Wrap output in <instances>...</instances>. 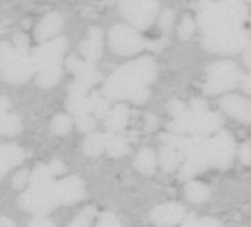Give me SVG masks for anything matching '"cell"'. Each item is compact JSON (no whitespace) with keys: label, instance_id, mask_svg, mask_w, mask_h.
Listing matches in <instances>:
<instances>
[{"label":"cell","instance_id":"f1b7e54d","mask_svg":"<svg viewBox=\"0 0 251 227\" xmlns=\"http://www.w3.org/2000/svg\"><path fill=\"white\" fill-rule=\"evenodd\" d=\"M72 129V119L65 114V113H59L56 114L53 119H51V123H50V131L51 134L57 135V136H62V135H66L69 134Z\"/></svg>","mask_w":251,"mask_h":227},{"label":"cell","instance_id":"c3c4849f","mask_svg":"<svg viewBox=\"0 0 251 227\" xmlns=\"http://www.w3.org/2000/svg\"><path fill=\"white\" fill-rule=\"evenodd\" d=\"M0 227H18V226H16V223H15L12 219H9V217H6V216H0Z\"/></svg>","mask_w":251,"mask_h":227},{"label":"cell","instance_id":"603a6c76","mask_svg":"<svg viewBox=\"0 0 251 227\" xmlns=\"http://www.w3.org/2000/svg\"><path fill=\"white\" fill-rule=\"evenodd\" d=\"M104 150L107 154L113 159H119L122 156H126L129 153V144L125 138H122L119 134H106V145Z\"/></svg>","mask_w":251,"mask_h":227},{"label":"cell","instance_id":"52a82bcc","mask_svg":"<svg viewBox=\"0 0 251 227\" xmlns=\"http://www.w3.org/2000/svg\"><path fill=\"white\" fill-rule=\"evenodd\" d=\"M207 79L203 85V92L207 95H218L234 90L243 81V72L235 62L221 60L212 63L207 69Z\"/></svg>","mask_w":251,"mask_h":227},{"label":"cell","instance_id":"44dd1931","mask_svg":"<svg viewBox=\"0 0 251 227\" xmlns=\"http://www.w3.org/2000/svg\"><path fill=\"white\" fill-rule=\"evenodd\" d=\"M104 145H106V134L91 132V134H87V136L84 138L82 151L85 156L94 159V157H99L104 151Z\"/></svg>","mask_w":251,"mask_h":227},{"label":"cell","instance_id":"7a4b0ae2","mask_svg":"<svg viewBox=\"0 0 251 227\" xmlns=\"http://www.w3.org/2000/svg\"><path fill=\"white\" fill-rule=\"evenodd\" d=\"M68 50V40L57 37L37 45L29 57L37 72V84L41 88H53L62 76V59Z\"/></svg>","mask_w":251,"mask_h":227},{"label":"cell","instance_id":"d590c367","mask_svg":"<svg viewBox=\"0 0 251 227\" xmlns=\"http://www.w3.org/2000/svg\"><path fill=\"white\" fill-rule=\"evenodd\" d=\"M168 110H169V113L172 114L174 119H178V117H181V116L188 110V107H187V104H185L184 101H181V100H172V101H169V104H168Z\"/></svg>","mask_w":251,"mask_h":227},{"label":"cell","instance_id":"ee69618b","mask_svg":"<svg viewBox=\"0 0 251 227\" xmlns=\"http://www.w3.org/2000/svg\"><path fill=\"white\" fill-rule=\"evenodd\" d=\"M157 126H159L157 117H156L154 114H151V113L146 114V131H147V132H153Z\"/></svg>","mask_w":251,"mask_h":227},{"label":"cell","instance_id":"7402d4cb","mask_svg":"<svg viewBox=\"0 0 251 227\" xmlns=\"http://www.w3.org/2000/svg\"><path fill=\"white\" fill-rule=\"evenodd\" d=\"M159 164L162 170H165L166 173H172L178 170L179 166L182 164V156L176 150L165 145L159 151Z\"/></svg>","mask_w":251,"mask_h":227},{"label":"cell","instance_id":"2e32d148","mask_svg":"<svg viewBox=\"0 0 251 227\" xmlns=\"http://www.w3.org/2000/svg\"><path fill=\"white\" fill-rule=\"evenodd\" d=\"M63 16L59 12L46 13L35 26L34 37L38 43H46L49 38L54 37L63 28Z\"/></svg>","mask_w":251,"mask_h":227},{"label":"cell","instance_id":"ffe728a7","mask_svg":"<svg viewBox=\"0 0 251 227\" xmlns=\"http://www.w3.org/2000/svg\"><path fill=\"white\" fill-rule=\"evenodd\" d=\"M134 167L140 173H143L146 176L154 175L156 167H157V154H156V151L153 148H150V147H143L135 156Z\"/></svg>","mask_w":251,"mask_h":227},{"label":"cell","instance_id":"ab89813d","mask_svg":"<svg viewBox=\"0 0 251 227\" xmlns=\"http://www.w3.org/2000/svg\"><path fill=\"white\" fill-rule=\"evenodd\" d=\"M47 167L50 169V172H51L53 176H54V175H62V173L66 170L65 163H63L62 160H59V159H51L50 163L47 164Z\"/></svg>","mask_w":251,"mask_h":227},{"label":"cell","instance_id":"8992f818","mask_svg":"<svg viewBox=\"0 0 251 227\" xmlns=\"http://www.w3.org/2000/svg\"><path fill=\"white\" fill-rule=\"evenodd\" d=\"M201 45L215 54L234 56L250 48V32L244 28L206 32L203 34Z\"/></svg>","mask_w":251,"mask_h":227},{"label":"cell","instance_id":"5b68a950","mask_svg":"<svg viewBox=\"0 0 251 227\" xmlns=\"http://www.w3.org/2000/svg\"><path fill=\"white\" fill-rule=\"evenodd\" d=\"M35 69L26 50L15 48L7 41H0V78L10 84H24Z\"/></svg>","mask_w":251,"mask_h":227},{"label":"cell","instance_id":"b9f144b4","mask_svg":"<svg viewBox=\"0 0 251 227\" xmlns=\"http://www.w3.org/2000/svg\"><path fill=\"white\" fill-rule=\"evenodd\" d=\"M149 97H150V91H149V88H144V90L138 91L137 94H134L131 97V101L135 103V104H143V103H146L149 100Z\"/></svg>","mask_w":251,"mask_h":227},{"label":"cell","instance_id":"83f0119b","mask_svg":"<svg viewBox=\"0 0 251 227\" xmlns=\"http://www.w3.org/2000/svg\"><path fill=\"white\" fill-rule=\"evenodd\" d=\"M90 97V106H91V112L97 116V117H101L104 119L106 114L109 113L110 110V104L107 101V98H104L99 91H93Z\"/></svg>","mask_w":251,"mask_h":227},{"label":"cell","instance_id":"30bf717a","mask_svg":"<svg viewBox=\"0 0 251 227\" xmlns=\"http://www.w3.org/2000/svg\"><path fill=\"white\" fill-rule=\"evenodd\" d=\"M144 38L131 26L116 23L109 29V47L118 56H131L146 48Z\"/></svg>","mask_w":251,"mask_h":227},{"label":"cell","instance_id":"4fadbf2b","mask_svg":"<svg viewBox=\"0 0 251 227\" xmlns=\"http://www.w3.org/2000/svg\"><path fill=\"white\" fill-rule=\"evenodd\" d=\"M185 216V207L176 201H171L154 207L150 211V222L154 227H175L182 223Z\"/></svg>","mask_w":251,"mask_h":227},{"label":"cell","instance_id":"d6986e66","mask_svg":"<svg viewBox=\"0 0 251 227\" xmlns=\"http://www.w3.org/2000/svg\"><path fill=\"white\" fill-rule=\"evenodd\" d=\"M129 119V109L125 104H116L104 117V125L109 134H119L125 129Z\"/></svg>","mask_w":251,"mask_h":227},{"label":"cell","instance_id":"8d00e7d4","mask_svg":"<svg viewBox=\"0 0 251 227\" xmlns=\"http://www.w3.org/2000/svg\"><path fill=\"white\" fill-rule=\"evenodd\" d=\"M28 178H29V172L26 169H22V170L16 172V175L12 179V188L15 191H21L28 183Z\"/></svg>","mask_w":251,"mask_h":227},{"label":"cell","instance_id":"f6af8a7d","mask_svg":"<svg viewBox=\"0 0 251 227\" xmlns=\"http://www.w3.org/2000/svg\"><path fill=\"white\" fill-rule=\"evenodd\" d=\"M190 109L191 110H196V112H206L209 110L207 109V103L201 98H194L191 100V104H190Z\"/></svg>","mask_w":251,"mask_h":227},{"label":"cell","instance_id":"3957f363","mask_svg":"<svg viewBox=\"0 0 251 227\" xmlns=\"http://www.w3.org/2000/svg\"><path fill=\"white\" fill-rule=\"evenodd\" d=\"M247 19L249 7L241 1H206L197 16V22L203 34L243 28V23Z\"/></svg>","mask_w":251,"mask_h":227},{"label":"cell","instance_id":"8fae6325","mask_svg":"<svg viewBox=\"0 0 251 227\" xmlns=\"http://www.w3.org/2000/svg\"><path fill=\"white\" fill-rule=\"evenodd\" d=\"M159 6L160 4L157 1H122L119 4V12L132 25L131 28H134L135 31H144L150 28V25L154 22L159 12Z\"/></svg>","mask_w":251,"mask_h":227},{"label":"cell","instance_id":"681fc988","mask_svg":"<svg viewBox=\"0 0 251 227\" xmlns=\"http://www.w3.org/2000/svg\"><path fill=\"white\" fill-rule=\"evenodd\" d=\"M244 90H246V92H247V94L250 92V76H249V75L246 76V82H244Z\"/></svg>","mask_w":251,"mask_h":227},{"label":"cell","instance_id":"ba28073f","mask_svg":"<svg viewBox=\"0 0 251 227\" xmlns=\"http://www.w3.org/2000/svg\"><path fill=\"white\" fill-rule=\"evenodd\" d=\"M54 183L41 185V186H28V189L21 194L18 203L21 208L35 217H46L57 207Z\"/></svg>","mask_w":251,"mask_h":227},{"label":"cell","instance_id":"74e56055","mask_svg":"<svg viewBox=\"0 0 251 227\" xmlns=\"http://www.w3.org/2000/svg\"><path fill=\"white\" fill-rule=\"evenodd\" d=\"M28 44H29V38L25 32H16L13 35V47L15 48H19V50H26L28 48Z\"/></svg>","mask_w":251,"mask_h":227},{"label":"cell","instance_id":"4dcf8cb0","mask_svg":"<svg viewBox=\"0 0 251 227\" xmlns=\"http://www.w3.org/2000/svg\"><path fill=\"white\" fill-rule=\"evenodd\" d=\"M65 66H66V69H68L71 73L78 75V73L84 72L85 69L91 68L93 65H90V63L84 62L81 57H78V56H75V54H71V56H68V57H66V60H65Z\"/></svg>","mask_w":251,"mask_h":227},{"label":"cell","instance_id":"7bdbcfd3","mask_svg":"<svg viewBox=\"0 0 251 227\" xmlns=\"http://www.w3.org/2000/svg\"><path fill=\"white\" fill-rule=\"evenodd\" d=\"M196 227H224L221 225V222H218L216 219H212V217H203V219H199L197 220V225Z\"/></svg>","mask_w":251,"mask_h":227},{"label":"cell","instance_id":"cb8c5ba5","mask_svg":"<svg viewBox=\"0 0 251 227\" xmlns=\"http://www.w3.org/2000/svg\"><path fill=\"white\" fill-rule=\"evenodd\" d=\"M187 200L193 204H203L210 198V188L197 181H188L185 185Z\"/></svg>","mask_w":251,"mask_h":227},{"label":"cell","instance_id":"60d3db41","mask_svg":"<svg viewBox=\"0 0 251 227\" xmlns=\"http://www.w3.org/2000/svg\"><path fill=\"white\" fill-rule=\"evenodd\" d=\"M28 227H56V225L46 217H34L28 223Z\"/></svg>","mask_w":251,"mask_h":227},{"label":"cell","instance_id":"d6a6232c","mask_svg":"<svg viewBox=\"0 0 251 227\" xmlns=\"http://www.w3.org/2000/svg\"><path fill=\"white\" fill-rule=\"evenodd\" d=\"M174 19H175L174 10L169 9V7L163 9L162 13H160V16H159V21H157L159 28H160L165 34H169L171 29H172V25H174Z\"/></svg>","mask_w":251,"mask_h":227},{"label":"cell","instance_id":"e0dca14e","mask_svg":"<svg viewBox=\"0 0 251 227\" xmlns=\"http://www.w3.org/2000/svg\"><path fill=\"white\" fill-rule=\"evenodd\" d=\"M101 81V73L96 69V66H91L85 69L84 72L75 75V81L68 87L69 94H79V95H87V92Z\"/></svg>","mask_w":251,"mask_h":227},{"label":"cell","instance_id":"f546056e","mask_svg":"<svg viewBox=\"0 0 251 227\" xmlns=\"http://www.w3.org/2000/svg\"><path fill=\"white\" fill-rule=\"evenodd\" d=\"M96 208L93 205H88L79 211V214L66 227H91L93 219L96 217Z\"/></svg>","mask_w":251,"mask_h":227},{"label":"cell","instance_id":"5bb4252c","mask_svg":"<svg viewBox=\"0 0 251 227\" xmlns=\"http://www.w3.org/2000/svg\"><path fill=\"white\" fill-rule=\"evenodd\" d=\"M219 106L228 116L243 122L244 125H250L251 103L249 98L237 94H228L221 98Z\"/></svg>","mask_w":251,"mask_h":227},{"label":"cell","instance_id":"d4e9b609","mask_svg":"<svg viewBox=\"0 0 251 227\" xmlns=\"http://www.w3.org/2000/svg\"><path fill=\"white\" fill-rule=\"evenodd\" d=\"M66 110L74 114L75 117L90 114L91 106H90V97L88 95H79V94H69L66 100Z\"/></svg>","mask_w":251,"mask_h":227},{"label":"cell","instance_id":"4316f807","mask_svg":"<svg viewBox=\"0 0 251 227\" xmlns=\"http://www.w3.org/2000/svg\"><path fill=\"white\" fill-rule=\"evenodd\" d=\"M53 182L54 179H53L50 169L47 167V164H43V163L37 164L28 178V186H41V185H49Z\"/></svg>","mask_w":251,"mask_h":227},{"label":"cell","instance_id":"7c38bea8","mask_svg":"<svg viewBox=\"0 0 251 227\" xmlns=\"http://www.w3.org/2000/svg\"><path fill=\"white\" fill-rule=\"evenodd\" d=\"M54 192L59 205H72L85 198V185L78 176H68L54 183Z\"/></svg>","mask_w":251,"mask_h":227},{"label":"cell","instance_id":"f35d334b","mask_svg":"<svg viewBox=\"0 0 251 227\" xmlns=\"http://www.w3.org/2000/svg\"><path fill=\"white\" fill-rule=\"evenodd\" d=\"M240 161L244 166H250L251 164V147L250 142H244L240 148Z\"/></svg>","mask_w":251,"mask_h":227},{"label":"cell","instance_id":"ac0fdd59","mask_svg":"<svg viewBox=\"0 0 251 227\" xmlns=\"http://www.w3.org/2000/svg\"><path fill=\"white\" fill-rule=\"evenodd\" d=\"M24 159H25L24 148L15 144H1L0 145V181L10 169L22 163Z\"/></svg>","mask_w":251,"mask_h":227},{"label":"cell","instance_id":"e575fe53","mask_svg":"<svg viewBox=\"0 0 251 227\" xmlns=\"http://www.w3.org/2000/svg\"><path fill=\"white\" fill-rule=\"evenodd\" d=\"M76 128L79 132H84V134H91V131L96 129V119L91 117L90 114H85V116H79L76 117V122H75Z\"/></svg>","mask_w":251,"mask_h":227},{"label":"cell","instance_id":"bcb514c9","mask_svg":"<svg viewBox=\"0 0 251 227\" xmlns=\"http://www.w3.org/2000/svg\"><path fill=\"white\" fill-rule=\"evenodd\" d=\"M197 216L196 214H188V216H185V219L182 220V223H181V227H196L197 225Z\"/></svg>","mask_w":251,"mask_h":227},{"label":"cell","instance_id":"7dc6e473","mask_svg":"<svg viewBox=\"0 0 251 227\" xmlns=\"http://www.w3.org/2000/svg\"><path fill=\"white\" fill-rule=\"evenodd\" d=\"M9 109H10V101H9V98L4 97V95H0V116H1V114H6V113L9 112Z\"/></svg>","mask_w":251,"mask_h":227},{"label":"cell","instance_id":"1f68e13d","mask_svg":"<svg viewBox=\"0 0 251 227\" xmlns=\"http://www.w3.org/2000/svg\"><path fill=\"white\" fill-rule=\"evenodd\" d=\"M194 29H196V23H194L193 18H191L190 15H185V16L182 18V21H181L179 31H178L179 38L184 40V41L190 40V38L193 37V34H194Z\"/></svg>","mask_w":251,"mask_h":227},{"label":"cell","instance_id":"484cf974","mask_svg":"<svg viewBox=\"0 0 251 227\" xmlns=\"http://www.w3.org/2000/svg\"><path fill=\"white\" fill-rule=\"evenodd\" d=\"M22 132V122L19 116L13 113H6L0 116V135L16 136Z\"/></svg>","mask_w":251,"mask_h":227},{"label":"cell","instance_id":"6da1fadb","mask_svg":"<svg viewBox=\"0 0 251 227\" xmlns=\"http://www.w3.org/2000/svg\"><path fill=\"white\" fill-rule=\"evenodd\" d=\"M157 76V63L151 56H141L118 68L104 82L103 94L109 100H131Z\"/></svg>","mask_w":251,"mask_h":227},{"label":"cell","instance_id":"9c48e42d","mask_svg":"<svg viewBox=\"0 0 251 227\" xmlns=\"http://www.w3.org/2000/svg\"><path fill=\"white\" fill-rule=\"evenodd\" d=\"M235 148V139L228 131H222L213 136H207L206 157L209 160L210 167H216L221 170L228 169L234 161Z\"/></svg>","mask_w":251,"mask_h":227},{"label":"cell","instance_id":"9a60e30c","mask_svg":"<svg viewBox=\"0 0 251 227\" xmlns=\"http://www.w3.org/2000/svg\"><path fill=\"white\" fill-rule=\"evenodd\" d=\"M79 53L82 60L96 66L103 53V31L99 26H91L88 37L79 44Z\"/></svg>","mask_w":251,"mask_h":227},{"label":"cell","instance_id":"836d02e7","mask_svg":"<svg viewBox=\"0 0 251 227\" xmlns=\"http://www.w3.org/2000/svg\"><path fill=\"white\" fill-rule=\"evenodd\" d=\"M96 227H122V223L112 211H103Z\"/></svg>","mask_w":251,"mask_h":227},{"label":"cell","instance_id":"277c9868","mask_svg":"<svg viewBox=\"0 0 251 227\" xmlns=\"http://www.w3.org/2000/svg\"><path fill=\"white\" fill-rule=\"evenodd\" d=\"M224 125V119L219 113L206 110L196 112L188 109L181 117L168 123L169 134L182 136H209Z\"/></svg>","mask_w":251,"mask_h":227}]
</instances>
